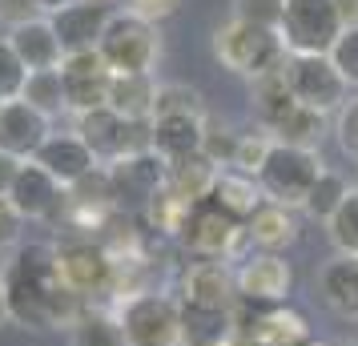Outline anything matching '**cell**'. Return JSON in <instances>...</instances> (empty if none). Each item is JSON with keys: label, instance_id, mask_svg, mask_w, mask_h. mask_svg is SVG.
<instances>
[{"label": "cell", "instance_id": "obj_1", "mask_svg": "<svg viewBox=\"0 0 358 346\" xmlns=\"http://www.w3.org/2000/svg\"><path fill=\"white\" fill-rule=\"evenodd\" d=\"M4 294H8V318L24 330L49 334V330H73L85 314V298H77L61 282L57 270V246L29 242L4 266Z\"/></svg>", "mask_w": 358, "mask_h": 346}, {"label": "cell", "instance_id": "obj_2", "mask_svg": "<svg viewBox=\"0 0 358 346\" xmlns=\"http://www.w3.org/2000/svg\"><path fill=\"white\" fill-rule=\"evenodd\" d=\"M213 57L222 61V69L238 73L245 81H258L266 73L286 65V45L282 33L274 29H258V24H242V20L229 17L217 33H213Z\"/></svg>", "mask_w": 358, "mask_h": 346}, {"label": "cell", "instance_id": "obj_3", "mask_svg": "<svg viewBox=\"0 0 358 346\" xmlns=\"http://www.w3.org/2000/svg\"><path fill=\"white\" fill-rule=\"evenodd\" d=\"M322 157L318 149H298V145H282L274 141L266 165L258 169V185L266 201H278V206H290V210H302L310 198L314 182L322 178Z\"/></svg>", "mask_w": 358, "mask_h": 346}, {"label": "cell", "instance_id": "obj_4", "mask_svg": "<svg viewBox=\"0 0 358 346\" xmlns=\"http://www.w3.org/2000/svg\"><path fill=\"white\" fill-rule=\"evenodd\" d=\"M97 52L113 73H153L162 61V33L153 20L125 8V13H113Z\"/></svg>", "mask_w": 358, "mask_h": 346}, {"label": "cell", "instance_id": "obj_5", "mask_svg": "<svg viewBox=\"0 0 358 346\" xmlns=\"http://www.w3.org/2000/svg\"><path fill=\"white\" fill-rule=\"evenodd\" d=\"M342 29L346 20L334 0H286V17L278 33L290 57H326Z\"/></svg>", "mask_w": 358, "mask_h": 346}, {"label": "cell", "instance_id": "obj_6", "mask_svg": "<svg viewBox=\"0 0 358 346\" xmlns=\"http://www.w3.org/2000/svg\"><path fill=\"white\" fill-rule=\"evenodd\" d=\"M117 326L129 346H173L181 343V302L157 290H137L121 302Z\"/></svg>", "mask_w": 358, "mask_h": 346}, {"label": "cell", "instance_id": "obj_7", "mask_svg": "<svg viewBox=\"0 0 358 346\" xmlns=\"http://www.w3.org/2000/svg\"><path fill=\"white\" fill-rule=\"evenodd\" d=\"M178 242L189 250L194 258L229 262V258L242 250V242H250V238H245V222H238V217L226 214L213 198H206L189 210V217H185V226H181V233H178Z\"/></svg>", "mask_w": 358, "mask_h": 346}, {"label": "cell", "instance_id": "obj_8", "mask_svg": "<svg viewBox=\"0 0 358 346\" xmlns=\"http://www.w3.org/2000/svg\"><path fill=\"white\" fill-rule=\"evenodd\" d=\"M57 270H61V282L77 298L105 294V290H113V282H117V258L101 246L93 233L61 242L57 246Z\"/></svg>", "mask_w": 358, "mask_h": 346}, {"label": "cell", "instance_id": "obj_9", "mask_svg": "<svg viewBox=\"0 0 358 346\" xmlns=\"http://www.w3.org/2000/svg\"><path fill=\"white\" fill-rule=\"evenodd\" d=\"M73 133L93 149V157H97L101 165H113V161H121V157H129V153L149 149V125H133V121H125L121 113H113L109 105L81 113Z\"/></svg>", "mask_w": 358, "mask_h": 346}, {"label": "cell", "instance_id": "obj_10", "mask_svg": "<svg viewBox=\"0 0 358 346\" xmlns=\"http://www.w3.org/2000/svg\"><path fill=\"white\" fill-rule=\"evenodd\" d=\"M286 81L294 101L314 113H338L350 101V85L342 81L330 57H286Z\"/></svg>", "mask_w": 358, "mask_h": 346}, {"label": "cell", "instance_id": "obj_11", "mask_svg": "<svg viewBox=\"0 0 358 346\" xmlns=\"http://www.w3.org/2000/svg\"><path fill=\"white\" fill-rule=\"evenodd\" d=\"M234 282H238V298L250 302V306H262V310H274V306H286L294 294V266L286 262V254H250L238 262L234 270Z\"/></svg>", "mask_w": 358, "mask_h": 346}, {"label": "cell", "instance_id": "obj_12", "mask_svg": "<svg viewBox=\"0 0 358 346\" xmlns=\"http://www.w3.org/2000/svg\"><path fill=\"white\" fill-rule=\"evenodd\" d=\"M234 318H238V338L245 346H310V322L290 306H274L262 310L250 302H234Z\"/></svg>", "mask_w": 358, "mask_h": 346}, {"label": "cell", "instance_id": "obj_13", "mask_svg": "<svg viewBox=\"0 0 358 346\" xmlns=\"http://www.w3.org/2000/svg\"><path fill=\"white\" fill-rule=\"evenodd\" d=\"M165 173H169V161H162L153 149H141V153H129V157L113 161L109 178H113L117 210L121 214H141L149 198L165 185Z\"/></svg>", "mask_w": 358, "mask_h": 346}, {"label": "cell", "instance_id": "obj_14", "mask_svg": "<svg viewBox=\"0 0 358 346\" xmlns=\"http://www.w3.org/2000/svg\"><path fill=\"white\" fill-rule=\"evenodd\" d=\"M8 201L17 206L24 222H61L65 217V185L36 161H20L17 178L8 185Z\"/></svg>", "mask_w": 358, "mask_h": 346}, {"label": "cell", "instance_id": "obj_15", "mask_svg": "<svg viewBox=\"0 0 358 346\" xmlns=\"http://www.w3.org/2000/svg\"><path fill=\"white\" fill-rule=\"evenodd\" d=\"M61 81H65L69 113L81 117V113H89V109L109 105V81H113V69L105 65V57H101L97 49L69 52L65 65H61Z\"/></svg>", "mask_w": 358, "mask_h": 346}, {"label": "cell", "instance_id": "obj_16", "mask_svg": "<svg viewBox=\"0 0 358 346\" xmlns=\"http://www.w3.org/2000/svg\"><path fill=\"white\" fill-rule=\"evenodd\" d=\"M52 117L33 109L29 101H4L0 105V153L13 161H33L41 145L52 137Z\"/></svg>", "mask_w": 358, "mask_h": 346}, {"label": "cell", "instance_id": "obj_17", "mask_svg": "<svg viewBox=\"0 0 358 346\" xmlns=\"http://www.w3.org/2000/svg\"><path fill=\"white\" fill-rule=\"evenodd\" d=\"M52 29L65 45V57L69 52H89V49H101V36L113 20V8L105 0H69L65 8L52 13Z\"/></svg>", "mask_w": 358, "mask_h": 346}, {"label": "cell", "instance_id": "obj_18", "mask_svg": "<svg viewBox=\"0 0 358 346\" xmlns=\"http://www.w3.org/2000/svg\"><path fill=\"white\" fill-rule=\"evenodd\" d=\"M181 302H197V306H226L234 310L238 302V282L234 270L217 258H197L181 270Z\"/></svg>", "mask_w": 358, "mask_h": 346}, {"label": "cell", "instance_id": "obj_19", "mask_svg": "<svg viewBox=\"0 0 358 346\" xmlns=\"http://www.w3.org/2000/svg\"><path fill=\"white\" fill-rule=\"evenodd\" d=\"M4 41L13 45V52L24 61L29 73H45V69L65 65V45H61V36H57L49 17H33L24 24H17V29H8Z\"/></svg>", "mask_w": 358, "mask_h": 346}, {"label": "cell", "instance_id": "obj_20", "mask_svg": "<svg viewBox=\"0 0 358 346\" xmlns=\"http://www.w3.org/2000/svg\"><path fill=\"white\" fill-rule=\"evenodd\" d=\"M33 161L45 165L52 178L65 185V189H69V185H77L85 173H93V169L101 165L97 157H93V149L85 145L77 133H52L49 141L41 145V153H36Z\"/></svg>", "mask_w": 358, "mask_h": 346}, {"label": "cell", "instance_id": "obj_21", "mask_svg": "<svg viewBox=\"0 0 358 346\" xmlns=\"http://www.w3.org/2000/svg\"><path fill=\"white\" fill-rule=\"evenodd\" d=\"M245 238L266 254H286V250L302 238V217L290 206H278V201H262L254 217L245 222Z\"/></svg>", "mask_w": 358, "mask_h": 346}, {"label": "cell", "instance_id": "obj_22", "mask_svg": "<svg viewBox=\"0 0 358 346\" xmlns=\"http://www.w3.org/2000/svg\"><path fill=\"white\" fill-rule=\"evenodd\" d=\"M318 298L330 314H338L346 322H358V258L334 254L318 270Z\"/></svg>", "mask_w": 358, "mask_h": 346}, {"label": "cell", "instance_id": "obj_23", "mask_svg": "<svg viewBox=\"0 0 358 346\" xmlns=\"http://www.w3.org/2000/svg\"><path fill=\"white\" fill-rule=\"evenodd\" d=\"M201 141H206V117H153L149 121V149L169 165L201 153Z\"/></svg>", "mask_w": 358, "mask_h": 346}, {"label": "cell", "instance_id": "obj_24", "mask_svg": "<svg viewBox=\"0 0 358 346\" xmlns=\"http://www.w3.org/2000/svg\"><path fill=\"white\" fill-rule=\"evenodd\" d=\"M234 338H238L234 310L181 302V346H229Z\"/></svg>", "mask_w": 358, "mask_h": 346}, {"label": "cell", "instance_id": "obj_25", "mask_svg": "<svg viewBox=\"0 0 358 346\" xmlns=\"http://www.w3.org/2000/svg\"><path fill=\"white\" fill-rule=\"evenodd\" d=\"M157 89L153 73H113L109 81V109L121 113L133 125H149L153 121V105H157Z\"/></svg>", "mask_w": 358, "mask_h": 346}, {"label": "cell", "instance_id": "obj_26", "mask_svg": "<svg viewBox=\"0 0 358 346\" xmlns=\"http://www.w3.org/2000/svg\"><path fill=\"white\" fill-rule=\"evenodd\" d=\"M294 105L298 101L290 93V81H286V65L274 69V73H266V77H258V81H250V109L266 125V133H274V125L290 113Z\"/></svg>", "mask_w": 358, "mask_h": 346}, {"label": "cell", "instance_id": "obj_27", "mask_svg": "<svg viewBox=\"0 0 358 346\" xmlns=\"http://www.w3.org/2000/svg\"><path fill=\"white\" fill-rule=\"evenodd\" d=\"M217 165L206 157V153H194V157H181V161L169 165V173H165V185L178 194L181 201H189V206H197V201H206L213 194V185H217Z\"/></svg>", "mask_w": 358, "mask_h": 346}, {"label": "cell", "instance_id": "obj_28", "mask_svg": "<svg viewBox=\"0 0 358 346\" xmlns=\"http://www.w3.org/2000/svg\"><path fill=\"white\" fill-rule=\"evenodd\" d=\"M210 198L217 201L226 214L238 217V222H250V217H254V210L266 201V194H262V185H258V178H254V173H242V169H222Z\"/></svg>", "mask_w": 358, "mask_h": 346}, {"label": "cell", "instance_id": "obj_29", "mask_svg": "<svg viewBox=\"0 0 358 346\" xmlns=\"http://www.w3.org/2000/svg\"><path fill=\"white\" fill-rule=\"evenodd\" d=\"M189 201H181L169 185H162L153 198H149V206L141 210V217H145V230H153L157 238H178L181 226H185V217H189Z\"/></svg>", "mask_w": 358, "mask_h": 346}, {"label": "cell", "instance_id": "obj_30", "mask_svg": "<svg viewBox=\"0 0 358 346\" xmlns=\"http://www.w3.org/2000/svg\"><path fill=\"white\" fill-rule=\"evenodd\" d=\"M322 133H326V113H314V109H306V105H294L290 113L274 125V133H270V137H274V141H282V145L318 149Z\"/></svg>", "mask_w": 358, "mask_h": 346}, {"label": "cell", "instance_id": "obj_31", "mask_svg": "<svg viewBox=\"0 0 358 346\" xmlns=\"http://www.w3.org/2000/svg\"><path fill=\"white\" fill-rule=\"evenodd\" d=\"M355 185L346 182L342 173H334V169H322V178L314 182V189H310L306 206H302V214L310 217V222H330V217L338 214V206L346 201V194H350Z\"/></svg>", "mask_w": 358, "mask_h": 346}, {"label": "cell", "instance_id": "obj_32", "mask_svg": "<svg viewBox=\"0 0 358 346\" xmlns=\"http://www.w3.org/2000/svg\"><path fill=\"white\" fill-rule=\"evenodd\" d=\"M20 101H29L33 109H41L45 117L69 113V101H65V81H61V69H45V73H29L24 81V93Z\"/></svg>", "mask_w": 358, "mask_h": 346}, {"label": "cell", "instance_id": "obj_33", "mask_svg": "<svg viewBox=\"0 0 358 346\" xmlns=\"http://www.w3.org/2000/svg\"><path fill=\"white\" fill-rule=\"evenodd\" d=\"M326 238L330 246L346 254V258H358V185L346 194V201L338 206V214L326 222Z\"/></svg>", "mask_w": 358, "mask_h": 346}, {"label": "cell", "instance_id": "obj_34", "mask_svg": "<svg viewBox=\"0 0 358 346\" xmlns=\"http://www.w3.org/2000/svg\"><path fill=\"white\" fill-rule=\"evenodd\" d=\"M153 117H206V101L194 85L169 81L157 89V105H153Z\"/></svg>", "mask_w": 358, "mask_h": 346}, {"label": "cell", "instance_id": "obj_35", "mask_svg": "<svg viewBox=\"0 0 358 346\" xmlns=\"http://www.w3.org/2000/svg\"><path fill=\"white\" fill-rule=\"evenodd\" d=\"M73 346H129L125 334L117 326V318H105V314H81V322L73 326Z\"/></svg>", "mask_w": 358, "mask_h": 346}, {"label": "cell", "instance_id": "obj_36", "mask_svg": "<svg viewBox=\"0 0 358 346\" xmlns=\"http://www.w3.org/2000/svg\"><path fill=\"white\" fill-rule=\"evenodd\" d=\"M229 13L242 24H258V29H282L286 17V0H229Z\"/></svg>", "mask_w": 358, "mask_h": 346}, {"label": "cell", "instance_id": "obj_37", "mask_svg": "<svg viewBox=\"0 0 358 346\" xmlns=\"http://www.w3.org/2000/svg\"><path fill=\"white\" fill-rule=\"evenodd\" d=\"M24 81H29L24 61H20L17 52H13V45L0 36V105H4V101H20Z\"/></svg>", "mask_w": 358, "mask_h": 346}, {"label": "cell", "instance_id": "obj_38", "mask_svg": "<svg viewBox=\"0 0 358 346\" xmlns=\"http://www.w3.org/2000/svg\"><path fill=\"white\" fill-rule=\"evenodd\" d=\"M326 57L334 61V69L342 73V81L350 85V89H358V24L342 29V36L334 41V49L326 52Z\"/></svg>", "mask_w": 358, "mask_h": 346}, {"label": "cell", "instance_id": "obj_39", "mask_svg": "<svg viewBox=\"0 0 358 346\" xmlns=\"http://www.w3.org/2000/svg\"><path fill=\"white\" fill-rule=\"evenodd\" d=\"M238 141H242V133H234V129H213V125H206L201 153H206V157L217 165V169H234V161H238Z\"/></svg>", "mask_w": 358, "mask_h": 346}, {"label": "cell", "instance_id": "obj_40", "mask_svg": "<svg viewBox=\"0 0 358 346\" xmlns=\"http://www.w3.org/2000/svg\"><path fill=\"white\" fill-rule=\"evenodd\" d=\"M270 149H274V137H270V133H242L234 169H242V173H254V178H258V169L266 165Z\"/></svg>", "mask_w": 358, "mask_h": 346}, {"label": "cell", "instance_id": "obj_41", "mask_svg": "<svg viewBox=\"0 0 358 346\" xmlns=\"http://www.w3.org/2000/svg\"><path fill=\"white\" fill-rule=\"evenodd\" d=\"M334 137H338V149L346 157H358V97H350L334 113Z\"/></svg>", "mask_w": 358, "mask_h": 346}, {"label": "cell", "instance_id": "obj_42", "mask_svg": "<svg viewBox=\"0 0 358 346\" xmlns=\"http://www.w3.org/2000/svg\"><path fill=\"white\" fill-rule=\"evenodd\" d=\"M20 226H24V217L17 214V206L8 201V194H0V250L17 246L20 242Z\"/></svg>", "mask_w": 358, "mask_h": 346}, {"label": "cell", "instance_id": "obj_43", "mask_svg": "<svg viewBox=\"0 0 358 346\" xmlns=\"http://www.w3.org/2000/svg\"><path fill=\"white\" fill-rule=\"evenodd\" d=\"M125 8H129V13H137V17L153 20V24H162L165 17H173V13L181 8V0H129Z\"/></svg>", "mask_w": 358, "mask_h": 346}, {"label": "cell", "instance_id": "obj_44", "mask_svg": "<svg viewBox=\"0 0 358 346\" xmlns=\"http://www.w3.org/2000/svg\"><path fill=\"white\" fill-rule=\"evenodd\" d=\"M41 17V8H36V0H0V20L8 24V29H17L24 20Z\"/></svg>", "mask_w": 358, "mask_h": 346}, {"label": "cell", "instance_id": "obj_45", "mask_svg": "<svg viewBox=\"0 0 358 346\" xmlns=\"http://www.w3.org/2000/svg\"><path fill=\"white\" fill-rule=\"evenodd\" d=\"M20 161H13V157H4L0 153V194H8V185H13V178H17Z\"/></svg>", "mask_w": 358, "mask_h": 346}, {"label": "cell", "instance_id": "obj_46", "mask_svg": "<svg viewBox=\"0 0 358 346\" xmlns=\"http://www.w3.org/2000/svg\"><path fill=\"white\" fill-rule=\"evenodd\" d=\"M338 4V13H342V20H346V29L350 24H358V0H334Z\"/></svg>", "mask_w": 358, "mask_h": 346}, {"label": "cell", "instance_id": "obj_47", "mask_svg": "<svg viewBox=\"0 0 358 346\" xmlns=\"http://www.w3.org/2000/svg\"><path fill=\"white\" fill-rule=\"evenodd\" d=\"M69 0H36V8H41V17H52L57 8H65Z\"/></svg>", "mask_w": 358, "mask_h": 346}, {"label": "cell", "instance_id": "obj_48", "mask_svg": "<svg viewBox=\"0 0 358 346\" xmlns=\"http://www.w3.org/2000/svg\"><path fill=\"white\" fill-rule=\"evenodd\" d=\"M4 322H13V318H8V294H4V278H0V326H4Z\"/></svg>", "mask_w": 358, "mask_h": 346}, {"label": "cell", "instance_id": "obj_49", "mask_svg": "<svg viewBox=\"0 0 358 346\" xmlns=\"http://www.w3.org/2000/svg\"><path fill=\"white\" fill-rule=\"evenodd\" d=\"M229 346H245V343H242V338H234V343H229Z\"/></svg>", "mask_w": 358, "mask_h": 346}, {"label": "cell", "instance_id": "obj_50", "mask_svg": "<svg viewBox=\"0 0 358 346\" xmlns=\"http://www.w3.org/2000/svg\"><path fill=\"white\" fill-rule=\"evenodd\" d=\"M173 346H181V343H173Z\"/></svg>", "mask_w": 358, "mask_h": 346}, {"label": "cell", "instance_id": "obj_51", "mask_svg": "<svg viewBox=\"0 0 358 346\" xmlns=\"http://www.w3.org/2000/svg\"><path fill=\"white\" fill-rule=\"evenodd\" d=\"M105 4H109V0H105Z\"/></svg>", "mask_w": 358, "mask_h": 346}]
</instances>
